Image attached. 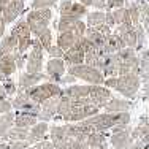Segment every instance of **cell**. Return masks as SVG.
I'll use <instances>...</instances> for the list:
<instances>
[{
  "label": "cell",
  "mask_w": 149,
  "mask_h": 149,
  "mask_svg": "<svg viewBox=\"0 0 149 149\" xmlns=\"http://www.w3.org/2000/svg\"><path fill=\"white\" fill-rule=\"evenodd\" d=\"M10 2H11V0H0V11H2V10L5 8V6L8 5Z\"/></svg>",
  "instance_id": "f6af8a7d"
},
{
  "label": "cell",
  "mask_w": 149,
  "mask_h": 149,
  "mask_svg": "<svg viewBox=\"0 0 149 149\" xmlns=\"http://www.w3.org/2000/svg\"><path fill=\"white\" fill-rule=\"evenodd\" d=\"M6 26H8V24H6L5 19L0 16V40H2V37L5 35V32H6Z\"/></svg>",
  "instance_id": "7bdbcfd3"
},
{
  "label": "cell",
  "mask_w": 149,
  "mask_h": 149,
  "mask_svg": "<svg viewBox=\"0 0 149 149\" xmlns=\"http://www.w3.org/2000/svg\"><path fill=\"white\" fill-rule=\"evenodd\" d=\"M76 83V78L73 76V74H70L68 72H67L65 74H63L62 78H60V81H59V84L62 86V84H65V86H68V84H74Z\"/></svg>",
  "instance_id": "60d3db41"
},
{
  "label": "cell",
  "mask_w": 149,
  "mask_h": 149,
  "mask_svg": "<svg viewBox=\"0 0 149 149\" xmlns=\"http://www.w3.org/2000/svg\"><path fill=\"white\" fill-rule=\"evenodd\" d=\"M49 81V76L46 73H32V72H21L19 79H17V91H27L30 87L37 86V84Z\"/></svg>",
  "instance_id": "52a82bcc"
},
{
  "label": "cell",
  "mask_w": 149,
  "mask_h": 149,
  "mask_svg": "<svg viewBox=\"0 0 149 149\" xmlns=\"http://www.w3.org/2000/svg\"><path fill=\"white\" fill-rule=\"evenodd\" d=\"M27 136H29V129L13 125L11 129L8 130L5 140H27Z\"/></svg>",
  "instance_id": "f546056e"
},
{
  "label": "cell",
  "mask_w": 149,
  "mask_h": 149,
  "mask_svg": "<svg viewBox=\"0 0 149 149\" xmlns=\"http://www.w3.org/2000/svg\"><path fill=\"white\" fill-rule=\"evenodd\" d=\"M125 3H127V0H108L105 11H113L116 8H122V6H125Z\"/></svg>",
  "instance_id": "74e56055"
},
{
  "label": "cell",
  "mask_w": 149,
  "mask_h": 149,
  "mask_svg": "<svg viewBox=\"0 0 149 149\" xmlns=\"http://www.w3.org/2000/svg\"><path fill=\"white\" fill-rule=\"evenodd\" d=\"M17 41H19V38H17V35L13 33V32L3 35L2 40H0V57H3V56H6V54H11L13 51H16Z\"/></svg>",
  "instance_id": "d6986e66"
},
{
  "label": "cell",
  "mask_w": 149,
  "mask_h": 149,
  "mask_svg": "<svg viewBox=\"0 0 149 149\" xmlns=\"http://www.w3.org/2000/svg\"><path fill=\"white\" fill-rule=\"evenodd\" d=\"M105 17H106L105 10H95V11H89L86 15V22L89 27H97L105 22Z\"/></svg>",
  "instance_id": "83f0119b"
},
{
  "label": "cell",
  "mask_w": 149,
  "mask_h": 149,
  "mask_svg": "<svg viewBox=\"0 0 149 149\" xmlns=\"http://www.w3.org/2000/svg\"><path fill=\"white\" fill-rule=\"evenodd\" d=\"M68 138V133H67V129H65V124H49V140L52 141L54 144H59V143H63V141Z\"/></svg>",
  "instance_id": "7402d4cb"
},
{
  "label": "cell",
  "mask_w": 149,
  "mask_h": 149,
  "mask_svg": "<svg viewBox=\"0 0 149 149\" xmlns=\"http://www.w3.org/2000/svg\"><path fill=\"white\" fill-rule=\"evenodd\" d=\"M91 102L94 105L100 106L103 109V106L106 105V102L113 97V92L109 87H106L105 84H91V92H89Z\"/></svg>",
  "instance_id": "7c38bea8"
},
{
  "label": "cell",
  "mask_w": 149,
  "mask_h": 149,
  "mask_svg": "<svg viewBox=\"0 0 149 149\" xmlns=\"http://www.w3.org/2000/svg\"><path fill=\"white\" fill-rule=\"evenodd\" d=\"M60 102V95L59 97H51L48 98L46 102L41 103V111L38 114V120H45V122H51L52 118L57 113V106Z\"/></svg>",
  "instance_id": "2e32d148"
},
{
  "label": "cell",
  "mask_w": 149,
  "mask_h": 149,
  "mask_svg": "<svg viewBox=\"0 0 149 149\" xmlns=\"http://www.w3.org/2000/svg\"><path fill=\"white\" fill-rule=\"evenodd\" d=\"M5 78H6V76H5V74H3L2 72H0V83H2V81H3V79H5Z\"/></svg>",
  "instance_id": "7dc6e473"
},
{
  "label": "cell",
  "mask_w": 149,
  "mask_h": 149,
  "mask_svg": "<svg viewBox=\"0 0 149 149\" xmlns=\"http://www.w3.org/2000/svg\"><path fill=\"white\" fill-rule=\"evenodd\" d=\"M95 149H114V148H108V146H105V148H95Z\"/></svg>",
  "instance_id": "c3c4849f"
},
{
  "label": "cell",
  "mask_w": 149,
  "mask_h": 149,
  "mask_svg": "<svg viewBox=\"0 0 149 149\" xmlns=\"http://www.w3.org/2000/svg\"><path fill=\"white\" fill-rule=\"evenodd\" d=\"M45 49L43 48H30L27 52L26 60V70L32 73H40L45 67Z\"/></svg>",
  "instance_id": "30bf717a"
},
{
  "label": "cell",
  "mask_w": 149,
  "mask_h": 149,
  "mask_svg": "<svg viewBox=\"0 0 149 149\" xmlns=\"http://www.w3.org/2000/svg\"><path fill=\"white\" fill-rule=\"evenodd\" d=\"M29 146L27 140H0V149H26Z\"/></svg>",
  "instance_id": "4dcf8cb0"
},
{
  "label": "cell",
  "mask_w": 149,
  "mask_h": 149,
  "mask_svg": "<svg viewBox=\"0 0 149 149\" xmlns=\"http://www.w3.org/2000/svg\"><path fill=\"white\" fill-rule=\"evenodd\" d=\"M13 125H15V111L0 114V140H5L8 130Z\"/></svg>",
  "instance_id": "4316f807"
},
{
  "label": "cell",
  "mask_w": 149,
  "mask_h": 149,
  "mask_svg": "<svg viewBox=\"0 0 149 149\" xmlns=\"http://www.w3.org/2000/svg\"><path fill=\"white\" fill-rule=\"evenodd\" d=\"M132 127H127L125 130H120V132H114L109 136V143H111V148L114 149H125L130 143L133 141L132 138Z\"/></svg>",
  "instance_id": "9a60e30c"
},
{
  "label": "cell",
  "mask_w": 149,
  "mask_h": 149,
  "mask_svg": "<svg viewBox=\"0 0 149 149\" xmlns=\"http://www.w3.org/2000/svg\"><path fill=\"white\" fill-rule=\"evenodd\" d=\"M76 40H78V37L74 35V32H72V30L59 32L57 38H56V45H59L63 51H67V49H70L72 46H74Z\"/></svg>",
  "instance_id": "cb8c5ba5"
},
{
  "label": "cell",
  "mask_w": 149,
  "mask_h": 149,
  "mask_svg": "<svg viewBox=\"0 0 149 149\" xmlns=\"http://www.w3.org/2000/svg\"><path fill=\"white\" fill-rule=\"evenodd\" d=\"M37 122H38V116L30 114V113H24V111H15V125L30 129Z\"/></svg>",
  "instance_id": "603a6c76"
},
{
  "label": "cell",
  "mask_w": 149,
  "mask_h": 149,
  "mask_svg": "<svg viewBox=\"0 0 149 149\" xmlns=\"http://www.w3.org/2000/svg\"><path fill=\"white\" fill-rule=\"evenodd\" d=\"M24 2H27V0H24Z\"/></svg>",
  "instance_id": "816d5d0a"
},
{
  "label": "cell",
  "mask_w": 149,
  "mask_h": 149,
  "mask_svg": "<svg viewBox=\"0 0 149 149\" xmlns=\"http://www.w3.org/2000/svg\"><path fill=\"white\" fill-rule=\"evenodd\" d=\"M141 87V78L138 73H129V74H119L116 89L119 94H122L125 98H135L136 92Z\"/></svg>",
  "instance_id": "277c9868"
},
{
  "label": "cell",
  "mask_w": 149,
  "mask_h": 149,
  "mask_svg": "<svg viewBox=\"0 0 149 149\" xmlns=\"http://www.w3.org/2000/svg\"><path fill=\"white\" fill-rule=\"evenodd\" d=\"M59 13L60 16H72L76 19H83L89 13V10L86 5H83L81 2H76V0H62L59 3Z\"/></svg>",
  "instance_id": "8992f818"
},
{
  "label": "cell",
  "mask_w": 149,
  "mask_h": 149,
  "mask_svg": "<svg viewBox=\"0 0 149 149\" xmlns=\"http://www.w3.org/2000/svg\"><path fill=\"white\" fill-rule=\"evenodd\" d=\"M49 138V122H45V120H38L35 125H32L29 129V136H27V141L30 144H35L38 141H43Z\"/></svg>",
  "instance_id": "5bb4252c"
},
{
  "label": "cell",
  "mask_w": 149,
  "mask_h": 149,
  "mask_svg": "<svg viewBox=\"0 0 149 149\" xmlns=\"http://www.w3.org/2000/svg\"><path fill=\"white\" fill-rule=\"evenodd\" d=\"M130 108H132V102H129V98H119V97H111L103 106L106 113H122V111H129Z\"/></svg>",
  "instance_id": "ac0fdd59"
},
{
  "label": "cell",
  "mask_w": 149,
  "mask_h": 149,
  "mask_svg": "<svg viewBox=\"0 0 149 149\" xmlns=\"http://www.w3.org/2000/svg\"><path fill=\"white\" fill-rule=\"evenodd\" d=\"M125 43L124 40L119 37L118 33H109L105 40V54H116L118 51H120L122 48H125Z\"/></svg>",
  "instance_id": "ffe728a7"
},
{
  "label": "cell",
  "mask_w": 149,
  "mask_h": 149,
  "mask_svg": "<svg viewBox=\"0 0 149 149\" xmlns=\"http://www.w3.org/2000/svg\"><path fill=\"white\" fill-rule=\"evenodd\" d=\"M106 2L108 0H92V6L97 10H106Z\"/></svg>",
  "instance_id": "b9f144b4"
},
{
  "label": "cell",
  "mask_w": 149,
  "mask_h": 149,
  "mask_svg": "<svg viewBox=\"0 0 149 149\" xmlns=\"http://www.w3.org/2000/svg\"><path fill=\"white\" fill-rule=\"evenodd\" d=\"M32 148L33 149H54V143L48 138V140H43V141H38V143L32 144Z\"/></svg>",
  "instance_id": "ab89813d"
},
{
  "label": "cell",
  "mask_w": 149,
  "mask_h": 149,
  "mask_svg": "<svg viewBox=\"0 0 149 149\" xmlns=\"http://www.w3.org/2000/svg\"><path fill=\"white\" fill-rule=\"evenodd\" d=\"M79 19H76V17H72V16H60L57 24H56V27H57L59 32H67V30H72L74 29V26H76V22Z\"/></svg>",
  "instance_id": "f1b7e54d"
},
{
  "label": "cell",
  "mask_w": 149,
  "mask_h": 149,
  "mask_svg": "<svg viewBox=\"0 0 149 149\" xmlns=\"http://www.w3.org/2000/svg\"><path fill=\"white\" fill-rule=\"evenodd\" d=\"M46 52L49 54V57H62L65 51H63L59 45H51L48 49H46Z\"/></svg>",
  "instance_id": "8d00e7d4"
},
{
  "label": "cell",
  "mask_w": 149,
  "mask_h": 149,
  "mask_svg": "<svg viewBox=\"0 0 149 149\" xmlns=\"http://www.w3.org/2000/svg\"><path fill=\"white\" fill-rule=\"evenodd\" d=\"M5 97H8V94H6V91H5V87H3V84L0 83V98H5Z\"/></svg>",
  "instance_id": "ee69618b"
},
{
  "label": "cell",
  "mask_w": 149,
  "mask_h": 149,
  "mask_svg": "<svg viewBox=\"0 0 149 149\" xmlns=\"http://www.w3.org/2000/svg\"><path fill=\"white\" fill-rule=\"evenodd\" d=\"M26 92L29 94V97L33 102L41 105L43 102H46L51 97H59L60 92H62V86L59 83H54V81H43V83L27 89Z\"/></svg>",
  "instance_id": "3957f363"
},
{
  "label": "cell",
  "mask_w": 149,
  "mask_h": 149,
  "mask_svg": "<svg viewBox=\"0 0 149 149\" xmlns=\"http://www.w3.org/2000/svg\"><path fill=\"white\" fill-rule=\"evenodd\" d=\"M11 32L17 35V38H22V37H33V35H32L30 27H29V22H27L26 17H17L15 22H13Z\"/></svg>",
  "instance_id": "d4e9b609"
},
{
  "label": "cell",
  "mask_w": 149,
  "mask_h": 149,
  "mask_svg": "<svg viewBox=\"0 0 149 149\" xmlns=\"http://www.w3.org/2000/svg\"><path fill=\"white\" fill-rule=\"evenodd\" d=\"M24 11H26V2H24V0H11V2L0 11V16L5 19L6 24H13Z\"/></svg>",
  "instance_id": "8fae6325"
},
{
  "label": "cell",
  "mask_w": 149,
  "mask_h": 149,
  "mask_svg": "<svg viewBox=\"0 0 149 149\" xmlns=\"http://www.w3.org/2000/svg\"><path fill=\"white\" fill-rule=\"evenodd\" d=\"M67 72L73 74L76 79H81L87 84H103L105 74L97 67L87 65V63H78V65H68Z\"/></svg>",
  "instance_id": "6da1fadb"
},
{
  "label": "cell",
  "mask_w": 149,
  "mask_h": 149,
  "mask_svg": "<svg viewBox=\"0 0 149 149\" xmlns=\"http://www.w3.org/2000/svg\"><path fill=\"white\" fill-rule=\"evenodd\" d=\"M2 84H3V87H5V91H6V94H8L10 98H13L17 94V83H15L13 76H6L5 79L2 81Z\"/></svg>",
  "instance_id": "1f68e13d"
},
{
  "label": "cell",
  "mask_w": 149,
  "mask_h": 149,
  "mask_svg": "<svg viewBox=\"0 0 149 149\" xmlns=\"http://www.w3.org/2000/svg\"><path fill=\"white\" fill-rule=\"evenodd\" d=\"M45 73L49 76V81L59 83L60 78L67 73V63L62 57H51L45 65Z\"/></svg>",
  "instance_id": "ba28073f"
},
{
  "label": "cell",
  "mask_w": 149,
  "mask_h": 149,
  "mask_svg": "<svg viewBox=\"0 0 149 149\" xmlns=\"http://www.w3.org/2000/svg\"><path fill=\"white\" fill-rule=\"evenodd\" d=\"M144 149H149V146H146V148H144Z\"/></svg>",
  "instance_id": "f907efd6"
},
{
  "label": "cell",
  "mask_w": 149,
  "mask_h": 149,
  "mask_svg": "<svg viewBox=\"0 0 149 149\" xmlns=\"http://www.w3.org/2000/svg\"><path fill=\"white\" fill-rule=\"evenodd\" d=\"M32 40L33 38L32 37H22L19 38V41H17V52H21V54H27V52L30 51L32 48Z\"/></svg>",
  "instance_id": "836d02e7"
},
{
  "label": "cell",
  "mask_w": 149,
  "mask_h": 149,
  "mask_svg": "<svg viewBox=\"0 0 149 149\" xmlns=\"http://www.w3.org/2000/svg\"><path fill=\"white\" fill-rule=\"evenodd\" d=\"M0 72L5 76H13L17 72V63H16V57L15 54H6L3 57H0Z\"/></svg>",
  "instance_id": "44dd1931"
},
{
  "label": "cell",
  "mask_w": 149,
  "mask_h": 149,
  "mask_svg": "<svg viewBox=\"0 0 149 149\" xmlns=\"http://www.w3.org/2000/svg\"><path fill=\"white\" fill-rule=\"evenodd\" d=\"M59 0H32L30 8L37 10V8H52Z\"/></svg>",
  "instance_id": "e575fe53"
},
{
  "label": "cell",
  "mask_w": 149,
  "mask_h": 149,
  "mask_svg": "<svg viewBox=\"0 0 149 149\" xmlns=\"http://www.w3.org/2000/svg\"><path fill=\"white\" fill-rule=\"evenodd\" d=\"M114 33H118L119 37L124 40V43L129 46V48H135V49H136V46H138V37H136L135 26H133L132 22H124V24L116 26Z\"/></svg>",
  "instance_id": "4fadbf2b"
},
{
  "label": "cell",
  "mask_w": 149,
  "mask_h": 149,
  "mask_svg": "<svg viewBox=\"0 0 149 149\" xmlns=\"http://www.w3.org/2000/svg\"><path fill=\"white\" fill-rule=\"evenodd\" d=\"M26 19L29 22V27L33 37H38L45 29L49 27V22L52 21V8H32L26 15Z\"/></svg>",
  "instance_id": "7a4b0ae2"
},
{
  "label": "cell",
  "mask_w": 149,
  "mask_h": 149,
  "mask_svg": "<svg viewBox=\"0 0 149 149\" xmlns=\"http://www.w3.org/2000/svg\"><path fill=\"white\" fill-rule=\"evenodd\" d=\"M87 144H89L91 149H95V148H105L108 144V133L106 132H95L89 133V138H87Z\"/></svg>",
  "instance_id": "484cf974"
},
{
  "label": "cell",
  "mask_w": 149,
  "mask_h": 149,
  "mask_svg": "<svg viewBox=\"0 0 149 149\" xmlns=\"http://www.w3.org/2000/svg\"><path fill=\"white\" fill-rule=\"evenodd\" d=\"M84 57H86V52H84V49L78 45V41L74 43V46H72L70 49H67L62 56V59H63V62L67 63V67L84 63Z\"/></svg>",
  "instance_id": "e0dca14e"
},
{
  "label": "cell",
  "mask_w": 149,
  "mask_h": 149,
  "mask_svg": "<svg viewBox=\"0 0 149 149\" xmlns=\"http://www.w3.org/2000/svg\"><path fill=\"white\" fill-rule=\"evenodd\" d=\"M26 149H33V148H32V144H30V146H29V148H26Z\"/></svg>",
  "instance_id": "681fc988"
},
{
  "label": "cell",
  "mask_w": 149,
  "mask_h": 149,
  "mask_svg": "<svg viewBox=\"0 0 149 149\" xmlns=\"http://www.w3.org/2000/svg\"><path fill=\"white\" fill-rule=\"evenodd\" d=\"M91 92V84H68V86H63L62 92H60V97L62 98H68V100H79V98H86L89 97Z\"/></svg>",
  "instance_id": "9c48e42d"
},
{
  "label": "cell",
  "mask_w": 149,
  "mask_h": 149,
  "mask_svg": "<svg viewBox=\"0 0 149 149\" xmlns=\"http://www.w3.org/2000/svg\"><path fill=\"white\" fill-rule=\"evenodd\" d=\"M81 3H83V5H86L87 8H89V6H92V0H79Z\"/></svg>",
  "instance_id": "bcb514c9"
},
{
  "label": "cell",
  "mask_w": 149,
  "mask_h": 149,
  "mask_svg": "<svg viewBox=\"0 0 149 149\" xmlns=\"http://www.w3.org/2000/svg\"><path fill=\"white\" fill-rule=\"evenodd\" d=\"M13 111V103H11V98L5 97V98H0V114H5V113Z\"/></svg>",
  "instance_id": "d590c367"
},
{
  "label": "cell",
  "mask_w": 149,
  "mask_h": 149,
  "mask_svg": "<svg viewBox=\"0 0 149 149\" xmlns=\"http://www.w3.org/2000/svg\"><path fill=\"white\" fill-rule=\"evenodd\" d=\"M86 30H87V22H86V21H83V19L78 21L76 26H74V29H73V32H74L76 37H83V35L86 33Z\"/></svg>",
  "instance_id": "f35d334b"
},
{
  "label": "cell",
  "mask_w": 149,
  "mask_h": 149,
  "mask_svg": "<svg viewBox=\"0 0 149 149\" xmlns=\"http://www.w3.org/2000/svg\"><path fill=\"white\" fill-rule=\"evenodd\" d=\"M37 38L41 41V45H43V48H45V51H46V49H48L49 46L52 45V40H54V35H52V30L48 27V29H45V30L41 32L40 35H38Z\"/></svg>",
  "instance_id": "d6a6232c"
},
{
  "label": "cell",
  "mask_w": 149,
  "mask_h": 149,
  "mask_svg": "<svg viewBox=\"0 0 149 149\" xmlns=\"http://www.w3.org/2000/svg\"><path fill=\"white\" fill-rule=\"evenodd\" d=\"M11 103H13V111H24L35 116H38L41 111V105L32 100L26 91H17V94L11 98Z\"/></svg>",
  "instance_id": "5b68a950"
}]
</instances>
